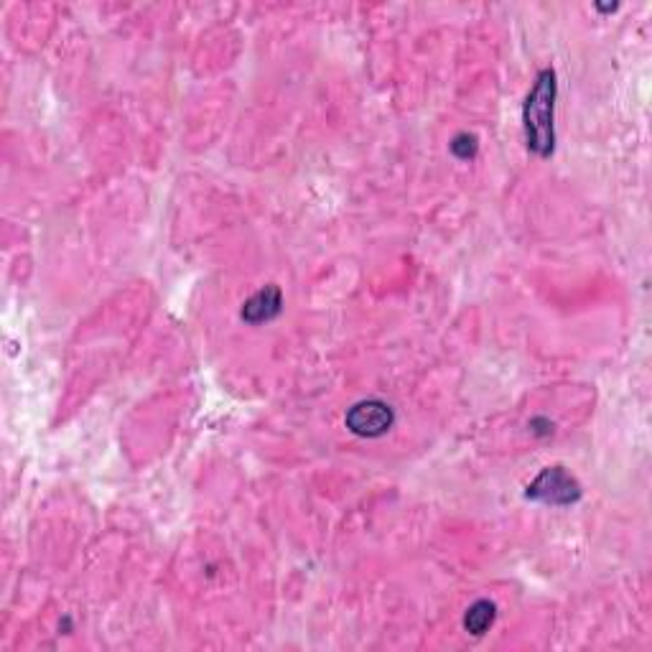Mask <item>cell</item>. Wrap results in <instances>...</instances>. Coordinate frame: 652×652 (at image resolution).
Instances as JSON below:
<instances>
[{"mask_svg":"<svg viewBox=\"0 0 652 652\" xmlns=\"http://www.w3.org/2000/svg\"><path fill=\"white\" fill-rule=\"evenodd\" d=\"M528 497L546 505H571L581 497V487L563 467H548L530 484Z\"/></svg>","mask_w":652,"mask_h":652,"instance_id":"2","label":"cell"},{"mask_svg":"<svg viewBox=\"0 0 652 652\" xmlns=\"http://www.w3.org/2000/svg\"><path fill=\"white\" fill-rule=\"evenodd\" d=\"M395 421V413L388 403L383 400H362V403L352 405L344 418L347 428L357 436H367V439H375V436H383L385 431H390Z\"/></svg>","mask_w":652,"mask_h":652,"instance_id":"3","label":"cell"},{"mask_svg":"<svg viewBox=\"0 0 652 652\" xmlns=\"http://www.w3.org/2000/svg\"><path fill=\"white\" fill-rule=\"evenodd\" d=\"M278 314H281V291L276 286L263 288L242 306V319L250 321V324H263V321H270Z\"/></svg>","mask_w":652,"mask_h":652,"instance_id":"4","label":"cell"},{"mask_svg":"<svg viewBox=\"0 0 652 652\" xmlns=\"http://www.w3.org/2000/svg\"><path fill=\"white\" fill-rule=\"evenodd\" d=\"M553 113H556V74L553 69H543L535 77V85L523 107L525 141L530 151L540 158L551 156L556 146Z\"/></svg>","mask_w":652,"mask_h":652,"instance_id":"1","label":"cell"},{"mask_svg":"<svg viewBox=\"0 0 652 652\" xmlns=\"http://www.w3.org/2000/svg\"><path fill=\"white\" fill-rule=\"evenodd\" d=\"M477 148H479L477 138H474V135H469V133L456 135L454 141H451V151H454V156L461 158V161H469V158L477 153Z\"/></svg>","mask_w":652,"mask_h":652,"instance_id":"6","label":"cell"},{"mask_svg":"<svg viewBox=\"0 0 652 652\" xmlns=\"http://www.w3.org/2000/svg\"><path fill=\"white\" fill-rule=\"evenodd\" d=\"M497 617V607L492 602H487V599H482V602L472 604V607L467 609V617H464V627H467V632H472V635H484V632L492 627V622H495Z\"/></svg>","mask_w":652,"mask_h":652,"instance_id":"5","label":"cell"}]
</instances>
